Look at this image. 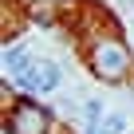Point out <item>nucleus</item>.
Wrapping results in <instances>:
<instances>
[{"instance_id":"3","label":"nucleus","mask_w":134,"mask_h":134,"mask_svg":"<svg viewBox=\"0 0 134 134\" xmlns=\"http://www.w3.org/2000/svg\"><path fill=\"white\" fill-rule=\"evenodd\" d=\"M20 79V87H28V91H55L59 87V67L55 63H40V67H28L24 75H16Z\"/></svg>"},{"instance_id":"5","label":"nucleus","mask_w":134,"mask_h":134,"mask_svg":"<svg viewBox=\"0 0 134 134\" xmlns=\"http://www.w3.org/2000/svg\"><path fill=\"white\" fill-rule=\"evenodd\" d=\"M122 130H126V114H107L103 134H122Z\"/></svg>"},{"instance_id":"1","label":"nucleus","mask_w":134,"mask_h":134,"mask_svg":"<svg viewBox=\"0 0 134 134\" xmlns=\"http://www.w3.org/2000/svg\"><path fill=\"white\" fill-rule=\"evenodd\" d=\"M43 130H47L43 110L32 107V103H16V110H12V134H43Z\"/></svg>"},{"instance_id":"4","label":"nucleus","mask_w":134,"mask_h":134,"mask_svg":"<svg viewBox=\"0 0 134 134\" xmlns=\"http://www.w3.org/2000/svg\"><path fill=\"white\" fill-rule=\"evenodd\" d=\"M4 67H8L12 75H24L28 67H32V59H28L24 47H8V51H4Z\"/></svg>"},{"instance_id":"6","label":"nucleus","mask_w":134,"mask_h":134,"mask_svg":"<svg viewBox=\"0 0 134 134\" xmlns=\"http://www.w3.org/2000/svg\"><path fill=\"white\" fill-rule=\"evenodd\" d=\"M83 114H87V118L95 122V118L103 114V103H99V99H87V103H83Z\"/></svg>"},{"instance_id":"2","label":"nucleus","mask_w":134,"mask_h":134,"mask_svg":"<svg viewBox=\"0 0 134 134\" xmlns=\"http://www.w3.org/2000/svg\"><path fill=\"white\" fill-rule=\"evenodd\" d=\"M95 71H99L103 79H118V75L126 71V51H122L118 43H103V47L95 51Z\"/></svg>"}]
</instances>
